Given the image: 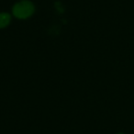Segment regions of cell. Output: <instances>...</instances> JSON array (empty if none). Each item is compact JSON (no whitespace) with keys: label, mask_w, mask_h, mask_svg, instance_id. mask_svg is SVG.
Instances as JSON below:
<instances>
[{"label":"cell","mask_w":134,"mask_h":134,"mask_svg":"<svg viewBox=\"0 0 134 134\" xmlns=\"http://www.w3.org/2000/svg\"><path fill=\"white\" fill-rule=\"evenodd\" d=\"M35 7L29 0H22L15 4L12 8V14L19 19H27L33 15Z\"/></svg>","instance_id":"obj_1"},{"label":"cell","mask_w":134,"mask_h":134,"mask_svg":"<svg viewBox=\"0 0 134 134\" xmlns=\"http://www.w3.org/2000/svg\"><path fill=\"white\" fill-rule=\"evenodd\" d=\"M11 21V16L6 12L0 13V29H5L9 25Z\"/></svg>","instance_id":"obj_2"},{"label":"cell","mask_w":134,"mask_h":134,"mask_svg":"<svg viewBox=\"0 0 134 134\" xmlns=\"http://www.w3.org/2000/svg\"><path fill=\"white\" fill-rule=\"evenodd\" d=\"M119 134H123V133H119Z\"/></svg>","instance_id":"obj_3"}]
</instances>
